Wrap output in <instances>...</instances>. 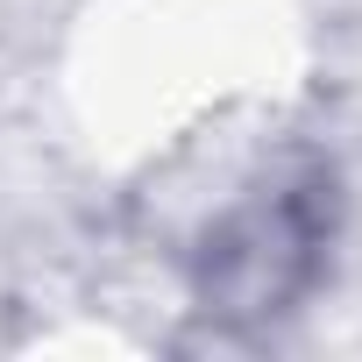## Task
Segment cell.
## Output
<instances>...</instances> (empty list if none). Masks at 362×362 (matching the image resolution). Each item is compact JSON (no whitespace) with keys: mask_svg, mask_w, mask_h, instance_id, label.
<instances>
[{"mask_svg":"<svg viewBox=\"0 0 362 362\" xmlns=\"http://www.w3.org/2000/svg\"><path fill=\"white\" fill-rule=\"evenodd\" d=\"M313 221H305V199H263L249 206L221 242H214V270H206V291L228 305V313H270L277 298H291V284L305 277L313 263Z\"/></svg>","mask_w":362,"mask_h":362,"instance_id":"obj_1","label":"cell"}]
</instances>
